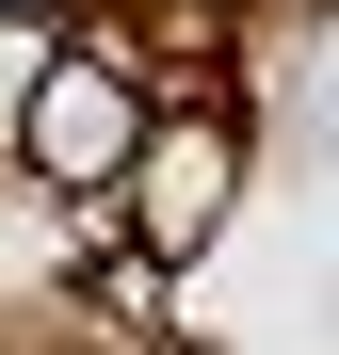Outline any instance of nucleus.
Wrapping results in <instances>:
<instances>
[{
  "label": "nucleus",
  "instance_id": "nucleus-1",
  "mask_svg": "<svg viewBox=\"0 0 339 355\" xmlns=\"http://www.w3.org/2000/svg\"><path fill=\"white\" fill-rule=\"evenodd\" d=\"M243 210V97H162L146 130H130V162H113V194L81 210V226H113L130 259H210V226Z\"/></svg>",
  "mask_w": 339,
  "mask_h": 355
},
{
  "label": "nucleus",
  "instance_id": "nucleus-2",
  "mask_svg": "<svg viewBox=\"0 0 339 355\" xmlns=\"http://www.w3.org/2000/svg\"><path fill=\"white\" fill-rule=\"evenodd\" d=\"M130 130H146V81L113 65L97 33H65V49L33 65V97L0 113V146H17V162H33V194H65V210H97V194H113Z\"/></svg>",
  "mask_w": 339,
  "mask_h": 355
},
{
  "label": "nucleus",
  "instance_id": "nucleus-3",
  "mask_svg": "<svg viewBox=\"0 0 339 355\" xmlns=\"http://www.w3.org/2000/svg\"><path fill=\"white\" fill-rule=\"evenodd\" d=\"M49 49H65V33H33V17H0V113L33 97V65H49Z\"/></svg>",
  "mask_w": 339,
  "mask_h": 355
},
{
  "label": "nucleus",
  "instance_id": "nucleus-4",
  "mask_svg": "<svg viewBox=\"0 0 339 355\" xmlns=\"http://www.w3.org/2000/svg\"><path fill=\"white\" fill-rule=\"evenodd\" d=\"M0 17H33V33H65V17H81V0H0Z\"/></svg>",
  "mask_w": 339,
  "mask_h": 355
}]
</instances>
